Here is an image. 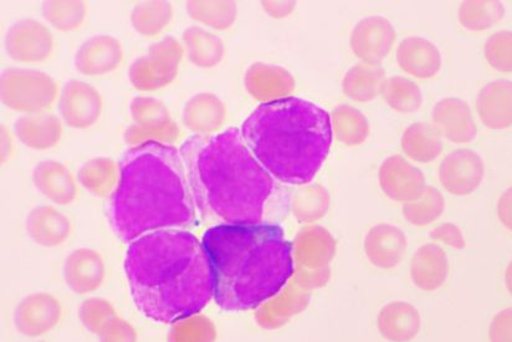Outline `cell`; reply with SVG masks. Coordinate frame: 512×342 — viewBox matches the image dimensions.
<instances>
[{
	"instance_id": "cell-19",
	"label": "cell",
	"mask_w": 512,
	"mask_h": 342,
	"mask_svg": "<svg viewBox=\"0 0 512 342\" xmlns=\"http://www.w3.org/2000/svg\"><path fill=\"white\" fill-rule=\"evenodd\" d=\"M248 94L261 104L289 98L295 91V79L289 70L279 65L254 63L244 76Z\"/></svg>"
},
{
	"instance_id": "cell-29",
	"label": "cell",
	"mask_w": 512,
	"mask_h": 342,
	"mask_svg": "<svg viewBox=\"0 0 512 342\" xmlns=\"http://www.w3.org/2000/svg\"><path fill=\"white\" fill-rule=\"evenodd\" d=\"M25 228L30 239L44 248L60 247L71 234L70 219L54 206L33 208L28 214Z\"/></svg>"
},
{
	"instance_id": "cell-25",
	"label": "cell",
	"mask_w": 512,
	"mask_h": 342,
	"mask_svg": "<svg viewBox=\"0 0 512 342\" xmlns=\"http://www.w3.org/2000/svg\"><path fill=\"white\" fill-rule=\"evenodd\" d=\"M376 325L388 342H411L421 333L422 316L411 303L392 301L378 311Z\"/></svg>"
},
{
	"instance_id": "cell-39",
	"label": "cell",
	"mask_w": 512,
	"mask_h": 342,
	"mask_svg": "<svg viewBox=\"0 0 512 342\" xmlns=\"http://www.w3.org/2000/svg\"><path fill=\"white\" fill-rule=\"evenodd\" d=\"M505 7L496 0H470L459 8V23L469 32H484L504 18Z\"/></svg>"
},
{
	"instance_id": "cell-45",
	"label": "cell",
	"mask_w": 512,
	"mask_h": 342,
	"mask_svg": "<svg viewBox=\"0 0 512 342\" xmlns=\"http://www.w3.org/2000/svg\"><path fill=\"white\" fill-rule=\"evenodd\" d=\"M100 342H137L138 334L127 320L116 318L99 335Z\"/></svg>"
},
{
	"instance_id": "cell-4",
	"label": "cell",
	"mask_w": 512,
	"mask_h": 342,
	"mask_svg": "<svg viewBox=\"0 0 512 342\" xmlns=\"http://www.w3.org/2000/svg\"><path fill=\"white\" fill-rule=\"evenodd\" d=\"M202 243L215 303L229 313L258 309L294 278L293 243L278 224H217Z\"/></svg>"
},
{
	"instance_id": "cell-12",
	"label": "cell",
	"mask_w": 512,
	"mask_h": 342,
	"mask_svg": "<svg viewBox=\"0 0 512 342\" xmlns=\"http://www.w3.org/2000/svg\"><path fill=\"white\" fill-rule=\"evenodd\" d=\"M337 243L329 229L310 224L301 228L293 242L295 273H316L330 269Z\"/></svg>"
},
{
	"instance_id": "cell-13",
	"label": "cell",
	"mask_w": 512,
	"mask_h": 342,
	"mask_svg": "<svg viewBox=\"0 0 512 342\" xmlns=\"http://www.w3.org/2000/svg\"><path fill=\"white\" fill-rule=\"evenodd\" d=\"M485 176L483 158L469 148L449 153L439 166V181L453 196H469L478 190Z\"/></svg>"
},
{
	"instance_id": "cell-2",
	"label": "cell",
	"mask_w": 512,
	"mask_h": 342,
	"mask_svg": "<svg viewBox=\"0 0 512 342\" xmlns=\"http://www.w3.org/2000/svg\"><path fill=\"white\" fill-rule=\"evenodd\" d=\"M109 216L117 236L128 244L148 233L197 224L198 209L178 148L148 142L127 150Z\"/></svg>"
},
{
	"instance_id": "cell-21",
	"label": "cell",
	"mask_w": 512,
	"mask_h": 342,
	"mask_svg": "<svg viewBox=\"0 0 512 342\" xmlns=\"http://www.w3.org/2000/svg\"><path fill=\"white\" fill-rule=\"evenodd\" d=\"M363 248L368 262L378 269L391 270L402 263L407 253L408 239L401 228L381 223L368 231Z\"/></svg>"
},
{
	"instance_id": "cell-10",
	"label": "cell",
	"mask_w": 512,
	"mask_h": 342,
	"mask_svg": "<svg viewBox=\"0 0 512 342\" xmlns=\"http://www.w3.org/2000/svg\"><path fill=\"white\" fill-rule=\"evenodd\" d=\"M104 112V99L94 85L81 80H70L59 95V114L64 125L74 130L95 126Z\"/></svg>"
},
{
	"instance_id": "cell-51",
	"label": "cell",
	"mask_w": 512,
	"mask_h": 342,
	"mask_svg": "<svg viewBox=\"0 0 512 342\" xmlns=\"http://www.w3.org/2000/svg\"><path fill=\"white\" fill-rule=\"evenodd\" d=\"M35 342H45V341H35Z\"/></svg>"
},
{
	"instance_id": "cell-35",
	"label": "cell",
	"mask_w": 512,
	"mask_h": 342,
	"mask_svg": "<svg viewBox=\"0 0 512 342\" xmlns=\"http://www.w3.org/2000/svg\"><path fill=\"white\" fill-rule=\"evenodd\" d=\"M174 17V8L166 0L140 2L131 12V25L137 34L146 38H155L170 27Z\"/></svg>"
},
{
	"instance_id": "cell-11",
	"label": "cell",
	"mask_w": 512,
	"mask_h": 342,
	"mask_svg": "<svg viewBox=\"0 0 512 342\" xmlns=\"http://www.w3.org/2000/svg\"><path fill=\"white\" fill-rule=\"evenodd\" d=\"M63 318V305L53 294L38 292L25 296L14 311V325L27 338L50 333Z\"/></svg>"
},
{
	"instance_id": "cell-28",
	"label": "cell",
	"mask_w": 512,
	"mask_h": 342,
	"mask_svg": "<svg viewBox=\"0 0 512 342\" xmlns=\"http://www.w3.org/2000/svg\"><path fill=\"white\" fill-rule=\"evenodd\" d=\"M476 111L490 130L512 126V81L499 80L486 84L476 96Z\"/></svg>"
},
{
	"instance_id": "cell-20",
	"label": "cell",
	"mask_w": 512,
	"mask_h": 342,
	"mask_svg": "<svg viewBox=\"0 0 512 342\" xmlns=\"http://www.w3.org/2000/svg\"><path fill=\"white\" fill-rule=\"evenodd\" d=\"M433 126L439 134L454 144H469L478 135L470 106L459 98H444L432 111Z\"/></svg>"
},
{
	"instance_id": "cell-3",
	"label": "cell",
	"mask_w": 512,
	"mask_h": 342,
	"mask_svg": "<svg viewBox=\"0 0 512 342\" xmlns=\"http://www.w3.org/2000/svg\"><path fill=\"white\" fill-rule=\"evenodd\" d=\"M179 152L199 214L222 224L263 223L274 178L245 144L242 130L188 137Z\"/></svg>"
},
{
	"instance_id": "cell-49",
	"label": "cell",
	"mask_w": 512,
	"mask_h": 342,
	"mask_svg": "<svg viewBox=\"0 0 512 342\" xmlns=\"http://www.w3.org/2000/svg\"><path fill=\"white\" fill-rule=\"evenodd\" d=\"M295 2H261V7L271 18L281 19L289 17L295 9Z\"/></svg>"
},
{
	"instance_id": "cell-15",
	"label": "cell",
	"mask_w": 512,
	"mask_h": 342,
	"mask_svg": "<svg viewBox=\"0 0 512 342\" xmlns=\"http://www.w3.org/2000/svg\"><path fill=\"white\" fill-rule=\"evenodd\" d=\"M397 33L391 22L378 15L362 19L352 29L350 44L353 54L363 63L380 64L391 53Z\"/></svg>"
},
{
	"instance_id": "cell-38",
	"label": "cell",
	"mask_w": 512,
	"mask_h": 342,
	"mask_svg": "<svg viewBox=\"0 0 512 342\" xmlns=\"http://www.w3.org/2000/svg\"><path fill=\"white\" fill-rule=\"evenodd\" d=\"M46 23L59 32H74L83 27L87 17V3L81 0H48L43 3Z\"/></svg>"
},
{
	"instance_id": "cell-14",
	"label": "cell",
	"mask_w": 512,
	"mask_h": 342,
	"mask_svg": "<svg viewBox=\"0 0 512 342\" xmlns=\"http://www.w3.org/2000/svg\"><path fill=\"white\" fill-rule=\"evenodd\" d=\"M378 182L384 195L398 203L416 201L427 187L423 172L399 155L383 161Z\"/></svg>"
},
{
	"instance_id": "cell-50",
	"label": "cell",
	"mask_w": 512,
	"mask_h": 342,
	"mask_svg": "<svg viewBox=\"0 0 512 342\" xmlns=\"http://www.w3.org/2000/svg\"><path fill=\"white\" fill-rule=\"evenodd\" d=\"M505 285H506V289H508V292L512 296V260L509 263L508 268H506Z\"/></svg>"
},
{
	"instance_id": "cell-17",
	"label": "cell",
	"mask_w": 512,
	"mask_h": 342,
	"mask_svg": "<svg viewBox=\"0 0 512 342\" xmlns=\"http://www.w3.org/2000/svg\"><path fill=\"white\" fill-rule=\"evenodd\" d=\"M310 300L311 292L301 288L293 278L278 295L255 309V323L264 330L283 328L296 315L306 310Z\"/></svg>"
},
{
	"instance_id": "cell-24",
	"label": "cell",
	"mask_w": 512,
	"mask_h": 342,
	"mask_svg": "<svg viewBox=\"0 0 512 342\" xmlns=\"http://www.w3.org/2000/svg\"><path fill=\"white\" fill-rule=\"evenodd\" d=\"M227 117V106L212 93L193 95L184 105L182 112L183 125L197 136L219 134Z\"/></svg>"
},
{
	"instance_id": "cell-42",
	"label": "cell",
	"mask_w": 512,
	"mask_h": 342,
	"mask_svg": "<svg viewBox=\"0 0 512 342\" xmlns=\"http://www.w3.org/2000/svg\"><path fill=\"white\" fill-rule=\"evenodd\" d=\"M330 195L324 187L312 185L302 188L295 196L293 213L300 223H314L326 216L330 208Z\"/></svg>"
},
{
	"instance_id": "cell-43",
	"label": "cell",
	"mask_w": 512,
	"mask_h": 342,
	"mask_svg": "<svg viewBox=\"0 0 512 342\" xmlns=\"http://www.w3.org/2000/svg\"><path fill=\"white\" fill-rule=\"evenodd\" d=\"M81 324L91 334L99 336L112 320L119 318L115 306L109 300L90 298L83 301L79 309Z\"/></svg>"
},
{
	"instance_id": "cell-44",
	"label": "cell",
	"mask_w": 512,
	"mask_h": 342,
	"mask_svg": "<svg viewBox=\"0 0 512 342\" xmlns=\"http://www.w3.org/2000/svg\"><path fill=\"white\" fill-rule=\"evenodd\" d=\"M484 55L491 68L500 73H512V32L501 30L486 40Z\"/></svg>"
},
{
	"instance_id": "cell-8",
	"label": "cell",
	"mask_w": 512,
	"mask_h": 342,
	"mask_svg": "<svg viewBox=\"0 0 512 342\" xmlns=\"http://www.w3.org/2000/svg\"><path fill=\"white\" fill-rule=\"evenodd\" d=\"M131 125L127 127L126 144L136 147L148 142L176 144L181 130L171 111L162 101L151 96H136L130 104Z\"/></svg>"
},
{
	"instance_id": "cell-30",
	"label": "cell",
	"mask_w": 512,
	"mask_h": 342,
	"mask_svg": "<svg viewBox=\"0 0 512 342\" xmlns=\"http://www.w3.org/2000/svg\"><path fill=\"white\" fill-rule=\"evenodd\" d=\"M182 44L189 63L199 69H213L224 60L225 45L222 38L199 25L184 30Z\"/></svg>"
},
{
	"instance_id": "cell-6",
	"label": "cell",
	"mask_w": 512,
	"mask_h": 342,
	"mask_svg": "<svg viewBox=\"0 0 512 342\" xmlns=\"http://www.w3.org/2000/svg\"><path fill=\"white\" fill-rule=\"evenodd\" d=\"M59 85L53 76L34 69L10 68L0 78L3 105L19 114L32 115L53 109L59 99Z\"/></svg>"
},
{
	"instance_id": "cell-5",
	"label": "cell",
	"mask_w": 512,
	"mask_h": 342,
	"mask_svg": "<svg viewBox=\"0 0 512 342\" xmlns=\"http://www.w3.org/2000/svg\"><path fill=\"white\" fill-rule=\"evenodd\" d=\"M242 135L271 177L304 186L329 156L334 130L329 112L311 101L286 98L256 107Z\"/></svg>"
},
{
	"instance_id": "cell-26",
	"label": "cell",
	"mask_w": 512,
	"mask_h": 342,
	"mask_svg": "<svg viewBox=\"0 0 512 342\" xmlns=\"http://www.w3.org/2000/svg\"><path fill=\"white\" fill-rule=\"evenodd\" d=\"M449 259L440 245L428 243L422 245L413 254L411 267L412 282L423 292H437L449 277Z\"/></svg>"
},
{
	"instance_id": "cell-1",
	"label": "cell",
	"mask_w": 512,
	"mask_h": 342,
	"mask_svg": "<svg viewBox=\"0 0 512 342\" xmlns=\"http://www.w3.org/2000/svg\"><path fill=\"white\" fill-rule=\"evenodd\" d=\"M125 273L136 308L156 323L172 325L214 299L206 249L184 229L148 233L128 244Z\"/></svg>"
},
{
	"instance_id": "cell-46",
	"label": "cell",
	"mask_w": 512,
	"mask_h": 342,
	"mask_svg": "<svg viewBox=\"0 0 512 342\" xmlns=\"http://www.w3.org/2000/svg\"><path fill=\"white\" fill-rule=\"evenodd\" d=\"M429 238L435 243H443L454 249L463 250L467 247L462 229L457 224L445 222L435 227L429 233Z\"/></svg>"
},
{
	"instance_id": "cell-48",
	"label": "cell",
	"mask_w": 512,
	"mask_h": 342,
	"mask_svg": "<svg viewBox=\"0 0 512 342\" xmlns=\"http://www.w3.org/2000/svg\"><path fill=\"white\" fill-rule=\"evenodd\" d=\"M496 213H498L501 224L512 232V187L500 196Z\"/></svg>"
},
{
	"instance_id": "cell-47",
	"label": "cell",
	"mask_w": 512,
	"mask_h": 342,
	"mask_svg": "<svg viewBox=\"0 0 512 342\" xmlns=\"http://www.w3.org/2000/svg\"><path fill=\"white\" fill-rule=\"evenodd\" d=\"M490 342H512V308L499 311L489 326Z\"/></svg>"
},
{
	"instance_id": "cell-34",
	"label": "cell",
	"mask_w": 512,
	"mask_h": 342,
	"mask_svg": "<svg viewBox=\"0 0 512 342\" xmlns=\"http://www.w3.org/2000/svg\"><path fill=\"white\" fill-rule=\"evenodd\" d=\"M186 10L193 22L218 32L232 28L238 19V4L232 0H189Z\"/></svg>"
},
{
	"instance_id": "cell-22",
	"label": "cell",
	"mask_w": 512,
	"mask_h": 342,
	"mask_svg": "<svg viewBox=\"0 0 512 342\" xmlns=\"http://www.w3.org/2000/svg\"><path fill=\"white\" fill-rule=\"evenodd\" d=\"M32 178L35 188L58 206H69L78 198V178H75L74 173L63 162H39L34 167Z\"/></svg>"
},
{
	"instance_id": "cell-23",
	"label": "cell",
	"mask_w": 512,
	"mask_h": 342,
	"mask_svg": "<svg viewBox=\"0 0 512 342\" xmlns=\"http://www.w3.org/2000/svg\"><path fill=\"white\" fill-rule=\"evenodd\" d=\"M14 134L30 150L48 151L63 140L64 122L50 111L23 115L14 122Z\"/></svg>"
},
{
	"instance_id": "cell-27",
	"label": "cell",
	"mask_w": 512,
	"mask_h": 342,
	"mask_svg": "<svg viewBox=\"0 0 512 342\" xmlns=\"http://www.w3.org/2000/svg\"><path fill=\"white\" fill-rule=\"evenodd\" d=\"M396 58L399 68L417 79H432L442 69V54L426 38L403 39L398 44Z\"/></svg>"
},
{
	"instance_id": "cell-16",
	"label": "cell",
	"mask_w": 512,
	"mask_h": 342,
	"mask_svg": "<svg viewBox=\"0 0 512 342\" xmlns=\"http://www.w3.org/2000/svg\"><path fill=\"white\" fill-rule=\"evenodd\" d=\"M124 60V47L109 34H97L80 45L76 51L75 69L85 76H104L114 73Z\"/></svg>"
},
{
	"instance_id": "cell-9",
	"label": "cell",
	"mask_w": 512,
	"mask_h": 342,
	"mask_svg": "<svg viewBox=\"0 0 512 342\" xmlns=\"http://www.w3.org/2000/svg\"><path fill=\"white\" fill-rule=\"evenodd\" d=\"M5 51L19 64H43L54 54L53 32L42 22L24 19L8 29L4 39Z\"/></svg>"
},
{
	"instance_id": "cell-32",
	"label": "cell",
	"mask_w": 512,
	"mask_h": 342,
	"mask_svg": "<svg viewBox=\"0 0 512 342\" xmlns=\"http://www.w3.org/2000/svg\"><path fill=\"white\" fill-rule=\"evenodd\" d=\"M120 180V165L111 157H95L84 163L78 172V182L86 192L97 198L114 193Z\"/></svg>"
},
{
	"instance_id": "cell-33",
	"label": "cell",
	"mask_w": 512,
	"mask_h": 342,
	"mask_svg": "<svg viewBox=\"0 0 512 342\" xmlns=\"http://www.w3.org/2000/svg\"><path fill=\"white\" fill-rule=\"evenodd\" d=\"M401 146L412 161L429 163L437 160L443 152L442 135L427 122H416L403 132Z\"/></svg>"
},
{
	"instance_id": "cell-40",
	"label": "cell",
	"mask_w": 512,
	"mask_h": 342,
	"mask_svg": "<svg viewBox=\"0 0 512 342\" xmlns=\"http://www.w3.org/2000/svg\"><path fill=\"white\" fill-rule=\"evenodd\" d=\"M445 199L442 192L433 186L424 188L422 196L416 201L404 203L403 217L416 227H427L442 217Z\"/></svg>"
},
{
	"instance_id": "cell-36",
	"label": "cell",
	"mask_w": 512,
	"mask_h": 342,
	"mask_svg": "<svg viewBox=\"0 0 512 342\" xmlns=\"http://www.w3.org/2000/svg\"><path fill=\"white\" fill-rule=\"evenodd\" d=\"M332 130L341 144L356 147L365 144L370 136V122L356 107L340 105L332 111Z\"/></svg>"
},
{
	"instance_id": "cell-41",
	"label": "cell",
	"mask_w": 512,
	"mask_h": 342,
	"mask_svg": "<svg viewBox=\"0 0 512 342\" xmlns=\"http://www.w3.org/2000/svg\"><path fill=\"white\" fill-rule=\"evenodd\" d=\"M217 326L208 316L198 313L179 319L171 325L167 342H215Z\"/></svg>"
},
{
	"instance_id": "cell-31",
	"label": "cell",
	"mask_w": 512,
	"mask_h": 342,
	"mask_svg": "<svg viewBox=\"0 0 512 342\" xmlns=\"http://www.w3.org/2000/svg\"><path fill=\"white\" fill-rule=\"evenodd\" d=\"M386 71L378 64L360 63L348 69L342 80L343 93L356 102H370L382 93Z\"/></svg>"
},
{
	"instance_id": "cell-37",
	"label": "cell",
	"mask_w": 512,
	"mask_h": 342,
	"mask_svg": "<svg viewBox=\"0 0 512 342\" xmlns=\"http://www.w3.org/2000/svg\"><path fill=\"white\" fill-rule=\"evenodd\" d=\"M381 95L387 105L399 114H413L423 105L421 88L404 76H392L386 79Z\"/></svg>"
},
{
	"instance_id": "cell-18",
	"label": "cell",
	"mask_w": 512,
	"mask_h": 342,
	"mask_svg": "<svg viewBox=\"0 0 512 342\" xmlns=\"http://www.w3.org/2000/svg\"><path fill=\"white\" fill-rule=\"evenodd\" d=\"M63 277L71 292L78 295L95 293L105 283V260L95 249H75L65 259Z\"/></svg>"
},
{
	"instance_id": "cell-7",
	"label": "cell",
	"mask_w": 512,
	"mask_h": 342,
	"mask_svg": "<svg viewBox=\"0 0 512 342\" xmlns=\"http://www.w3.org/2000/svg\"><path fill=\"white\" fill-rule=\"evenodd\" d=\"M183 44L166 37L153 43L147 54L140 56L128 69V80L141 93H155L177 79L184 58Z\"/></svg>"
}]
</instances>
